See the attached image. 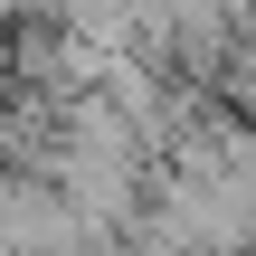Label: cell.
<instances>
[{"label": "cell", "instance_id": "cell-1", "mask_svg": "<svg viewBox=\"0 0 256 256\" xmlns=\"http://www.w3.org/2000/svg\"><path fill=\"white\" fill-rule=\"evenodd\" d=\"M28 10H38V0H0V28H19V19H28Z\"/></svg>", "mask_w": 256, "mask_h": 256}]
</instances>
